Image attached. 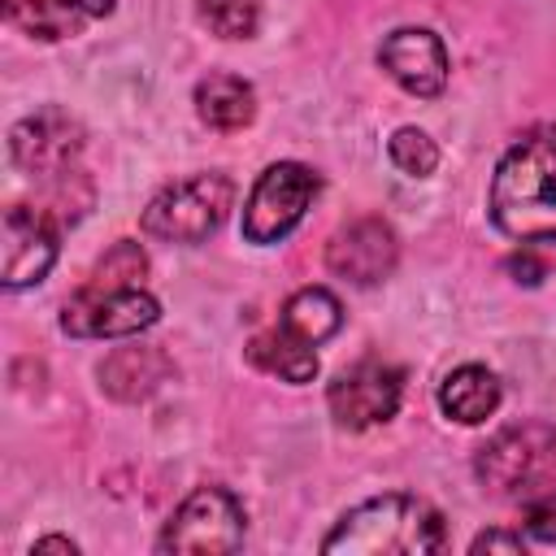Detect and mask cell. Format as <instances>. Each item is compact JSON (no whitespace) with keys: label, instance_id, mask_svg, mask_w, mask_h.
<instances>
[{"label":"cell","instance_id":"obj_1","mask_svg":"<svg viewBox=\"0 0 556 556\" xmlns=\"http://www.w3.org/2000/svg\"><path fill=\"white\" fill-rule=\"evenodd\" d=\"M491 217L508 239H556V130H526L491 178Z\"/></svg>","mask_w":556,"mask_h":556},{"label":"cell","instance_id":"obj_2","mask_svg":"<svg viewBox=\"0 0 556 556\" xmlns=\"http://www.w3.org/2000/svg\"><path fill=\"white\" fill-rule=\"evenodd\" d=\"M447 547L443 513L421 495H378L339 517V526L321 539V552L339 556H426Z\"/></svg>","mask_w":556,"mask_h":556},{"label":"cell","instance_id":"obj_3","mask_svg":"<svg viewBox=\"0 0 556 556\" xmlns=\"http://www.w3.org/2000/svg\"><path fill=\"white\" fill-rule=\"evenodd\" d=\"M230 204H235V182L208 169V174H191V178L161 187L148 200L139 226L143 235L165 239V243H204L226 222Z\"/></svg>","mask_w":556,"mask_h":556},{"label":"cell","instance_id":"obj_4","mask_svg":"<svg viewBox=\"0 0 556 556\" xmlns=\"http://www.w3.org/2000/svg\"><path fill=\"white\" fill-rule=\"evenodd\" d=\"M317 187H321V178L308 165H300V161L269 165L252 182V195L243 204V239L248 243H278V239H287L300 226V217L308 213Z\"/></svg>","mask_w":556,"mask_h":556},{"label":"cell","instance_id":"obj_5","mask_svg":"<svg viewBox=\"0 0 556 556\" xmlns=\"http://www.w3.org/2000/svg\"><path fill=\"white\" fill-rule=\"evenodd\" d=\"M243 543V504L226 486H195L165 521L156 552H235Z\"/></svg>","mask_w":556,"mask_h":556},{"label":"cell","instance_id":"obj_6","mask_svg":"<svg viewBox=\"0 0 556 556\" xmlns=\"http://www.w3.org/2000/svg\"><path fill=\"white\" fill-rule=\"evenodd\" d=\"M556 465V430L543 421H521L500 430L486 447H478V482L495 495H513L534 486Z\"/></svg>","mask_w":556,"mask_h":556},{"label":"cell","instance_id":"obj_7","mask_svg":"<svg viewBox=\"0 0 556 556\" xmlns=\"http://www.w3.org/2000/svg\"><path fill=\"white\" fill-rule=\"evenodd\" d=\"M161 317V304L143 287H78L61 308V330L78 339L139 334Z\"/></svg>","mask_w":556,"mask_h":556},{"label":"cell","instance_id":"obj_8","mask_svg":"<svg viewBox=\"0 0 556 556\" xmlns=\"http://www.w3.org/2000/svg\"><path fill=\"white\" fill-rule=\"evenodd\" d=\"M87 148V135L83 126L61 113V109H43V113H30L13 126L9 135V152H13V165L30 178H39L43 187L56 182V178H70L78 174V156Z\"/></svg>","mask_w":556,"mask_h":556},{"label":"cell","instance_id":"obj_9","mask_svg":"<svg viewBox=\"0 0 556 556\" xmlns=\"http://www.w3.org/2000/svg\"><path fill=\"white\" fill-rule=\"evenodd\" d=\"M400 395H404V374L395 365H387V361H361V365L343 369L330 382L326 404H330V417L343 430H369V426H382V421L395 417Z\"/></svg>","mask_w":556,"mask_h":556},{"label":"cell","instance_id":"obj_10","mask_svg":"<svg viewBox=\"0 0 556 556\" xmlns=\"http://www.w3.org/2000/svg\"><path fill=\"white\" fill-rule=\"evenodd\" d=\"M395 261H400V239L382 217H356L343 230H334L326 243L330 274L348 278L352 287H378L382 278H391Z\"/></svg>","mask_w":556,"mask_h":556},{"label":"cell","instance_id":"obj_11","mask_svg":"<svg viewBox=\"0 0 556 556\" xmlns=\"http://www.w3.org/2000/svg\"><path fill=\"white\" fill-rule=\"evenodd\" d=\"M378 65L408 91V96H439L447 87V48L434 30L421 26H400L382 39L378 48Z\"/></svg>","mask_w":556,"mask_h":556},{"label":"cell","instance_id":"obj_12","mask_svg":"<svg viewBox=\"0 0 556 556\" xmlns=\"http://www.w3.org/2000/svg\"><path fill=\"white\" fill-rule=\"evenodd\" d=\"M56 235L61 226L43 208L13 204L4 208V287H30L39 282L56 261Z\"/></svg>","mask_w":556,"mask_h":556},{"label":"cell","instance_id":"obj_13","mask_svg":"<svg viewBox=\"0 0 556 556\" xmlns=\"http://www.w3.org/2000/svg\"><path fill=\"white\" fill-rule=\"evenodd\" d=\"M439 408L460 426H478L500 408V378L486 365H460L443 378Z\"/></svg>","mask_w":556,"mask_h":556},{"label":"cell","instance_id":"obj_14","mask_svg":"<svg viewBox=\"0 0 556 556\" xmlns=\"http://www.w3.org/2000/svg\"><path fill=\"white\" fill-rule=\"evenodd\" d=\"M195 113L213 130H243L256 117V91L235 74H208L195 83Z\"/></svg>","mask_w":556,"mask_h":556},{"label":"cell","instance_id":"obj_15","mask_svg":"<svg viewBox=\"0 0 556 556\" xmlns=\"http://www.w3.org/2000/svg\"><path fill=\"white\" fill-rule=\"evenodd\" d=\"M165 374H169V361L161 348H117L100 365V387L117 400H143L165 382Z\"/></svg>","mask_w":556,"mask_h":556},{"label":"cell","instance_id":"obj_16","mask_svg":"<svg viewBox=\"0 0 556 556\" xmlns=\"http://www.w3.org/2000/svg\"><path fill=\"white\" fill-rule=\"evenodd\" d=\"M248 361L265 374H278L282 382H313L317 374V352L313 343H304L300 334H291L287 326H274V330H261L252 343H248Z\"/></svg>","mask_w":556,"mask_h":556},{"label":"cell","instance_id":"obj_17","mask_svg":"<svg viewBox=\"0 0 556 556\" xmlns=\"http://www.w3.org/2000/svg\"><path fill=\"white\" fill-rule=\"evenodd\" d=\"M291 334H300L304 343H326L339 326H343V304L326 291V287H300L287 304H282V321Z\"/></svg>","mask_w":556,"mask_h":556},{"label":"cell","instance_id":"obj_18","mask_svg":"<svg viewBox=\"0 0 556 556\" xmlns=\"http://www.w3.org/2000/svg\"><path fill=\"white\" fill-rule=\"evenodd\" d=\"M200 17L222 39H252L261 26L256 0H200Z\"/></svg>","mask_w":556,"mask_h":556},{"label":"cell","instance_id":"obj_19","mask_svg":"<svg viewBox=\"0 0 556 556\" xmlns=\"http://www.w3.org/2000/svg\"><path fill=\"white\" fill-rule=\"evenodd\" d=\"M387 152H391V165H395L400 174H408V178H426V174H434V165H439L434 139H430L426 130H417V126H400V130L391 135Z\"/></svg>","mask_w":556,"mask_h":556},{"label":"cell","instance_id":"obj_20","mask_svg":"<svg viewBox=\"0 0 556 556\" xmlns=\"http://www.w3.org/2000/svg\"><path fill=\"white\" fill-rule=\"evenodd\" d=\"M143 274H148V256H143V248L130 243V239H122V243H113V248L104 252V261L91 269L87 287H139Z\"/></svg>","mask_w":556,"mask_h":556},{"label":"cell","instance_id":"obj_21","mask_svg":"<svg viewBox=\"0 0 556 556\" xmlns=\"http://www.w3.org/2000/svg\"><path fill=\"white\" fill-rule=\"evenodd\" d=\"M526 530H530L539 543H556V491L539 495V500L526 508Z\"/></svg>","mask_w":556,"mask_h":556},{"label":"cell","instance_id":"obj_22","mask_svg":"<svg viewBox=\"0 0 556 556\" xmlns=\"http://www.w3.org/2000/svg\"><path fill=\"white\" fill-rule=\"evenodd\" d=\"M521 534H508V530H486L469 543V552H521Z\"/></svg>","mask_w":556,"mask_h":556},{"label":"cell","instance_id":"obj_23","mask_svg":"<svg viewBox=\"0 0 556 556\" xmlns=\"http://www.w3.org/2000/svg\"><path fill=\"white\" fill-rule=\"evenodd\" d=\"M35 552H70V556H74V552H78V543H70V539H56V534H48V539H35V543H30V556H35Z\"/></svg>","mask_w":556,"mask_h":556}]
</instances>
